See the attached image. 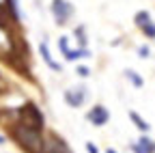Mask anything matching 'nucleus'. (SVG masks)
I'll use <instances>...</instances> for the list:
<instances>
[{
    "label": "nucleus",
    "instance_id": "nucleus-1",
    "mask_svg": "<svg viewBox=\"0 0 155 153\" xmlns=\"http://www.w3.org/2000/svg\"><path fill=\"white\" fill-rule=\"evenodd\" d=\"M13 136H15V140L19 142V147H22L24 151H28V153H43V142L45 140L41 138V131L24 127V125H17L13 129Z\"/></svg>",
    "mask_w": 155,
    "mask_h": 153
},
{
    "label": "nucleus",
    "instance_id": "nucleus-2",
    "mask_svg": "<svg viewBox=\"0 0 155 153\" xmlns=\"http://www.w3.org/2000/svg\"><path fill=\"white\" fill-rule=\"evenodd\" d=\"M17 114H19V121H22L19 125L30 127V129H37V131H41V129H43L45 119H43L41 110H39L35 104H24L22 108L17 110Z\"/></svg>",
    "mask_w": 155,
    "mask_h": 153
},
{
    "label": "nucleus",
    "instance_id": "nucleus-3",
    "mask_svg": "<svg viewBox=\"0 0 155 153\" xmlns=\"http://www.w3.org/2000/svg\"><path fill=\"white\" fill-rule=\"evenodd\" d=\"M52 15L56 24H67V20L73 15V5L67 2V0H52Z\"/></svg>",
    "mask_w": 155,
    "mask_h": 153
},
{
    "label": "nucleus",
    "instance_id": "nucleus-4",
    "mask_svg": "<svg viewBox=\"0 0 155 153\" xmlns=\"http://www.w3.org/2000/svg\"><path fill=\"white\" fill-rule=\"evenodd\" d=\"M134 22H136V26H138L149 39H155V24H153V20H151V13L149 11H138L136 13V17H134Z\"/></svg>",
    "mask_w": 155,
    "mask_h": 153
},
{
    "label": "nucleus",
    "instance_id": "nucleus-5",
    "mask_svg": "<svg viewBox=\"0 0 155 153\" xmlns=\"http://www.w3.org/2000/svg\"><path fill=\"white\" fill-rule=\"evenodd\" d=\"M58 48H61V52L65 54L67 61H75V58H86V56H91V52L86 48H82V50H69V37H61V39H58Z\"/></svg>",
    "mask_w": 155,
    "mask_h": 153
},
{
    "label": "nucleus",
    "instance_id": "nucleus-6",
    "mask_svg": "<svg viewBox=\"0 0 155 153\" xmlns=\"http://www.w3.org/2000/svg\"><path fill=\"white\" fill-rule=\"evenodd\" d=\"M84 99H86V88H84V86L65 91V101H67V106H71V108H80V106L84 104Z\"/></svg>",
    "mask_w": 155,
    "mask_h": 153
},
{
    "label": "nucleus",
    "instance_id": "nucleus-7",
    "mask_svg": "<svg viewBox=\"0 0 155 153\" xmlns=\"http://www.w3.org/2000/svg\"><path fill=\"white\" fill-rule=\"evenodd\" d=\"M86 119L93 123V125H97V127H101V125H106L108 123V119H110V112L104 108V106H95L93 110H88V114H86Z\"/></svg>",
    "mask_w": 155,
    "mask_h": 153
},
{
    "label": "nucleus",
    "instance_id": "nucleus-8",
    "mask_svg": "<svg viewBox=\"0 0 155 153\" xmlns=\"http://www.w3.org/2000/svg\"><path fill=\"white\" fill-rule=\"evenodd\" d=\"M43 153H71V151L61 138H50L48 142H43Z\"/></svg>",
    "mask_w": 155,
    "mask_h": 153
},
{
    "label": "nucleus",
    "instance_id": "nucleus-9",
    "mask_svg": "<svg viewBox=\"0 0 155 153\" xmlns=\"http://www.w3.org/2000/svg\"><path fill=\"white\" fill-rule=\"evenodd\" d=\"M131 149H134V153H155V140L142 136L138 140V145H131Z\"/></svg>",
    "mask_w": 155,
    "mask_h": 153
},
{
    "label": "nucleus",
    "instance_id": "nucleus-10",
    "mask_svg": "<svg viewBox=\"0 0 155 153\" xmlns=\"http://www.w3.org/2000/svg\"><path fill=\"white\" fill-rule=\"evenodd\" d=\"M39 50H41V56H43V61H45V65L52 69V71H61L63 67L58 65V63H54L52 61V54H50V48H48V43L45 41H41V45H39Z\"/></svg>",
    "mask_w": 155,
    "mask_h": 153
},
{
    "label": "nucleus",
    "instance_id": "nucleus-11",
    "mask_svg": "<svg viewBox=\"0 0 155 153\" xmlns=\"http://www.w3.org/2000/svg\"><path fill=\"white\" fill-rule=\"evenodd\" d=\"M129 119H131V121L136 123V127H138V129H140L142 134H147V131H149V123L140 119V114H138V112H129Z\"/></svg>",
    "mask_w": 155,
    "mask_h": 153
},
{
    "label": "nucleus",
    "instance_id": "nucleus-12",
    "mask_svg": "<svg viewBox=\"0 0 155 153\" xmlns=\"http://www.w3.org/2000/svg\"><path fill=\"white\" fill-rule=\"evenodd\" d=\"M125 75H127L129 80H131V84H134L136 88H140V86L144 84V80H142V78H140V75L136 73V71H131V69H127V71H125Z\"/></svg>",
    "mask_w": 155,
    "mask_h": 153
},
{
    "label": "nucleus",
    "instance_id": "nucleus-13",
    "mask_svg": "<svg viewBox=\"0 0 155 153\" xmlns=\"http://www.w3.org/2000/svg\"><path fill=\"white\" fill-rule=\"evenodd\" d=\"M0 43H5L9 50H11V39H9V35H7V30L0 26Z\"/></svg>",
    "mask_w": 155,
    "mask_h": 153
},
{
    "label": "nucleus",
    "instance_id": "nucleus-14",
    "mask_svg": "<svg viewBox=\"0 0 155 153\" xmlns=\"http://www.w3.org/2000/svg\"><path fill=\"white\" fill-rule=\"evenodd\" d=\"M138 54H140V58H147V56L151 54V50H149L147 45H140V48H138Z\"/></svg>",
    "mask_w": 155,
    "mask_h": 153
},
{
    "label": "nucleus",
    "instance_id": "nucleus-15",
    "mask_svg": "<svg viewBox=\"0 0 155 153\" xmlns=\"http://www.w3.org/2000/svg\"><path fill=\"white\" fill-rule=\"evenodd\" d=\"M75 32H78V37H80V43L84 45V43H86V37H84V26H80V28H78Z\"/></svg>",
    "mask_w": 155,
    "mask_h": 153
},
{
    "label": "nucleus",
    "instance_id": "nucleus-16",
    "mask_svg": "<svg viewBox=\"0 0 155 153\" xmlns=\"http://www.w3.org/2000/svg\"><path fill=\"white\" fill-rule=\"evenodd\" d=\"M86 151H88V153H99V149H97L93 142H86Z\"/></svg>",
    "mask_w": 155,
    "mask_h": 153
},
{
    "label": "nucleus",
    "instance_id": "nucleus-17",
    "mask_svg": "<svg viewBox=\"0 0 155 153\" xmlns=\"http://www.w3.org/2000/svg\"><path fill=\"white\" fill-rule=\"evenodd\" d=\"M78 73H80L82 78H86V75H88L91 71H88V67H78Z\"/></svg>",
    "mask_w": 155,
    "mask_h": 153
},
{
    "label": "nucleus",
    "instance_id": "nucleus-18",
    "mask_svg": "<svg viewBox=\"0 0 155 153\" xmlns=\"http://www.w3.org/2000/svg\"><path fill=\"white\" fill-rule=\"evenodd\" d=\"M106 153H116V151H114V149H108V151H106Z\"/></svg>",
    "mask_w": 155,
    "mask_h": 153
},
{
    "label": "nucleus",
    "instance_id": "nucleus-19",
    "mask_svg": "<svg viewBox=\"0 0 155 153\" xmlns=\"http://www.w3.org/2000/svg\"><path fill=\"white\" fill-rule=\"evenodd\" d=\"M2 5H7V0H0V7H2Z\"/></svg>",
    "mask_w": 155,
    "mask_h": 153
},
{
    "label": "nucleus",
    "instance_id": "nucleus-20",
    "mask_svg": "<svg viewBox=\"0 0 155 153\" xmlns=\"http://www.w3.org/2000/svg\"><path fill=\"white\" fill-rule=\"evenodd\" d=\"M2 142H5V136H0V145H2Z\"/></svg>",
    "mask_w": 155,
    "mask_h": 153
}]
</instances>
